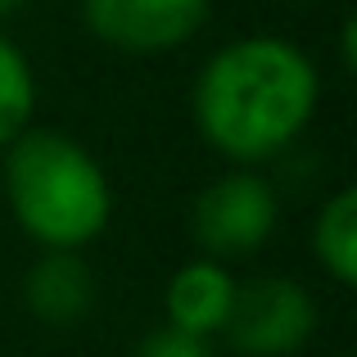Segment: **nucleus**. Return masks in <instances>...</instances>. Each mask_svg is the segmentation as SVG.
<instances>
[{
	"label": "nucleus",
	"instance_id": "nucleus-1",
	"mask_svg": "<svg viewBox=\"0 0 357 357\" xmlns=\"http://www.w3.org/2000/svg\"><path fill=\"white\" fill-rule=\"evenodd\" d=\"M321 105L317 63L285 36H236L208 54L190 91L199 140L231 167H262L294 149Z\"/></svg>",
	"mask_w": 357,
	"mask_h": 357
},
{
	"label": "nucleus",
	"instance_id": "nucleus-2",
	"mask_svg": "<svg viewBox=\"0 0 357 357\" xmlns=\"http://www.w3.org/2000/svg\"><path fill=\"white\" fill-rule=\"evenodd\" d=\"M5 154V204L36 249L96 244L114 222V185L82 140L54 127H27Z\"/></svg>",
	"mask_w": 357,
	"mask_h": 357
},
{
	"label": "nucleus",
	"instance_id": "nucleus-3",
	"mask_svg": "<svg viewBox=\"0 0 357 357\" xmlns=\"http://www.w3.org/2000/svg\"><path fill=\"white\" fill-rule=\"evenodd\" d=\"M280 222V195L258 167H231L213 176L190 204V236L199 258L240 262L253 258Z\"/></svg>",
	"mask_w": 357,
	"mask_h": 357
},
{
	"label": "nucleus",
	"instance_id": "nucleus-4",
	"mask_svg": "<svg viewBox=\"0 0 357 357\" xmlns=\"http://www.w3.org/2000/svg\"><path fill=\"white\" fill-rule=\"evenodd\" d=\"M317 335V298L294 276H253L236 285L222 340L236 357H294Z\"/></svg>",
	"mask_w": 357,
	"mask_h": 357
},
{
	"label": "nucleus",
	"instance_id": "nucleus-5",
	"mask_svg": "<svg viewBox=\"0 0 357 357\" xmlns=\"http://www.w3.org/2000/svg\"><path fill=\"white\" fill-rule=\"evenodd\" d=\"M213 0H82V23L118 54H172L204 32Z\"/></svg>",
	"mask_w": 357,
	"mask_h": 357
},
{
	"label": "nucleus",
	"instance_id": "nucleus-6",
	"mask_svg": "<svg viewBox=\"0 0 357 357\" xmlns=\"http://www.w3.org/2000/svg\"><path fill=\"white\" fill-rule=\"evenodd\" d=\"M100 303V280L91 262L73 249H41L23 271V307L50 331L82 326Z\"/></svg>",
	"mask_w": 357,
	"mask_h": 357
},
{
	"label": "nucleus",
	"instance_id": "nucleus-7",
	"mask_svg": "<svg viewBox=\"0 0 357 357\" xmlns=\"http://www.w3.org/2000/svg\"><path fill=\"white\" fill-rule=\"evenodd\" d=\"M236 285L227 262L190 258L167 276L163 285V317L167 331H181L190 340H218L236 303Z\"/></svg>",
	"mask_w": 357,
	"mask_h": 357
},
{
	"label": "nucleus",
	"instance_id": "nucleus-8",
	"mask_svg": "<svg viewBox=\"0 0 357 357\" xmlns=\"http://www.w3.org/2000/svg\"><path fill=\"white\" fill-rule=\"evenodd\" d=\"M312 258L335 285H357V190L344 185L312 218Z\"/></svg>",
	"mask_w": 357,
	"mask_h": 357
},
{
	"label": "nucleus",
	"instance_id": "nucleus-9",
	"mask_svg": "<svg viewBox=\"0 0 357 357\" xmlns=\"http://www.w3.org/2000/svg\"><path fill=\"white\" fill-rule=\"evenodd\" d=\"M36 114V73L27 54L0 32V149H9Z\"/></svg>",
	"mask_w": 357,
	"mask_h": 357
},
{
	"label": "nucleus",
	"instance_id": "nucleus-10",
	"mask_svg": "<svg viewBox=\"0 0 357 357\" xmlns=\"http://www.w3.org/2000/svg\"><path fill=\"white\" fill-rule=\"evenodd\" d=\"M131 357H213V344L208 340H190V335H181V331L158 326L154 335H145V340L131 349Z\"/></svg>",
	"mask_w": 357,
	"mask_h": 357
},
{
	"label": "nucleus",
	"instance_id": "nucleus-11",
	"mask_svg": "<svg viewBox=\"0 0 357 357\" xmlns=\"http://www.w3.org/2000/svg\"><path fill=\"white\" fill-rule=\"evenodd\" d=\"M23 5H32V0H0V23H5V18H14Z\"/></svg>",
	"mask_w": 357,
	"mask_h": 357
}]
</instances>
